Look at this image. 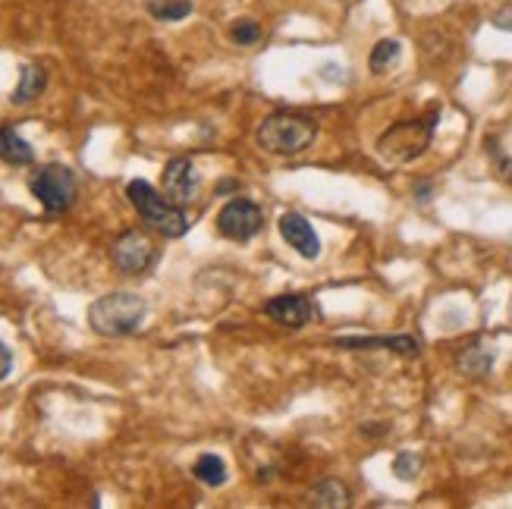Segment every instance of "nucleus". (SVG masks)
<instances>
[{"label": "nucleus", "mask_w": 512, "mask_h": 509, "mask_svg": "<svg viewBox=\"0 0 512 509\" xmlns=\"http://www.w3.org/2000/svg\"><path fill=\"white\" fill-rule=\"evenodd\" d=\"M305 500L321 509H343V506H349V488L337 478H324L305 494Z\"/></svg>", "instance_id": "obj_14"}, {"label": "nucleus", "mask_w": 512, "mask_h": 509, "mask_svg": "<svg viewBox=\"0 0 512 509\" xmlns=\"http://www.w3.org/2000/svg\"><path fill=\"white\" fill-rule=\"evenodd\" d=\"M277 227H280V236H283L286 246L293 249V252H299L305 261H315L321 255V239H318L315 227H311L299 211L280 214V224Z\"/></svg>", "instance_id": "obj_8"}, {"label": "nucleus", "mask_w": 512, "mask_h": 509, "mask_svg": "<svg viewBox=\"0 0 512 509\" xmlns=\"http://www.w3.org/2000/svg\"><path fill=\"white\" fill-rule=\"evenodd\" d=\"M491 22H494V29H500V32H512V4L500 7V10L491 16Z\"/></svg>", "instance_id": "obj_21"}, {"label": "nucleus", "mask_w": 512, "mask_h": 509, "mask_svg": "<svg viewBox=\"0 0 512 509\" xmlns=\"http://www.w3.org/2000/svg\"><path fill=\"white\" fill-rule=\"evenodd\" d=\"M110 258H114L117 271H123L126 277H142L154 268L158 249H154V242L142 230H126L117 236L114 249H110Z\"/></svg>", "instance_id": "obj_6"}, {"label": "nucleus", "mask_w": 512, "mask_h": 509, "mask_svg": "<svg viewBox=\"0 0 512 509\" xmlns=\"http://www.w3.org/2000/svg\"><path fill=\"white\" fill-rule=\"evenodd\" d=\"M333 346L355 349V352H362V349H390V352H399V356H409V359H415L421 352L418 340H412V337H340V340H333Z\"/></svg>", "instance_id": "obj_11"}, {"label": "nucleus", "mask_w": 512, "mask_h": 509, "mask_svg": "<svg viewBox=\"0 0 512 509\" xmlns=\"http://www.w3.org/2000/svg\"><path fill=\"white\" fill-rule=\"evenodd\" d=\"M148 13L161 22H180L192 13V4L189 0H151Z\"/></svg>", "instance_id": "obj_18"}, {"label": "nucleus", "mask_w": 512, "mask_h": 509, "mask_svg": "<svg viewBox=\"0 0 512 509\" xmlns=\"http://www.w3.org/2000/svg\"><path fill=\"white\" fill-rule=\"evenodd\" d=\"M315 136H318L315 120L299 114H271L261 120L255 142L267 154H299L315 142Z\"/></svg>", "instance_id": "obj_3"}, {"label": "nucleus", "mask_w": 512, "mask_h": 509, "mask_svg": "<svg viewBox=\"0 0 512 509\" xmlns=\"http://www.w3.org/2000/svg\"><path fill=\"white\" fill-rule=\"evenodd\" d=\"M161 186H164V195L170 198L173 205H189L195 198V192H198V173H195L192 161L189 158H173L164 167Z\"/></svg>", "instance_id": "obj_9"}, {"label": "nucleus", "mask_w": 512, "mask_h": 509, "mask_svg": "<svg viewBox=\"0 0 512 509\" xmlns=\"http://www.w3.org/2000/svg\"><path fill=\"white\" fill-rule=\"evenodd\" d=\"M399 54H403V44H399L396 38H384V41H377L374 48H371V57H368L371 73H387L390 66L399 60Z\"/></svg>", "instance_id": "obj_17"}, {"label": "nucleus", "mask_w": 512, "mask_h": 509, "mask_svg": "<svg viewBox=\"0 0 512 509\" xmlns=\"http://www.w3.org/2000/svg\"><path fill=\"white\" fill-rule=\"evenodd\" d=\"M44 85H48V73H44L41 66H26V70L19 73V85H16V92H13V104L35 101L44 92Z\"/></svg>", "instance_id": "obj_15"}, {"label": "nucleus", "mask_w": 512, "mask_h": 509, "mask_svg": "<svg viewBox=\"0 0 512 509\" xmlns=\"http://www.w3.org/2000/svg\"><path fill=\"white\" fill-rule=\"evenodd\" d=\"M145 315H148V305L142 296L117 290L92 302V308H88V324H92V330L101 337H129L142 327Z\"/></svg>", "instance_id": "obj_1"}, {"label": "nucleus", "mask_w": 512, "mask_h": 509, "mask_svg": "<svg viewBox=\"0 0 512 509\" xmlns=\"http://www.w3.org/2000/svg\"><path fill=\"white\" fill-rule=\"evenodd\" d=\"M10 368H13V356H10L7 343H0V381L7 378V374H10Z\"/></svg>", "instance_id": "obj_22"}, {"label": "nucleus", "mask_w": 512, "mask_h": 509, "mask_svg": "<svg viewBox=\"0 0 512 509\" xmlns=\"http://www.w3.org/2000/svg\"><path fill=\"white\" fill-rule=\"evenodd\" d=\"M126 198L129 205L136 208V214L142 217V224H148L151 230H158L167 239H180L189 230V217L183 214L180 205H173L167 195H161L151 183L145 180H132L126 186Z\"/></svg>", "instance_id": "obj_2"}, {"label": "nucleus", "mask_w": 512, "mask_h": 509, "mask_svg": "<svg viewBox=\"0 0 512 509\" xmlns=\"http://www.w3.org/2000/svg\"><path fill=\"white\" fill-rule=\"evenodd\" d=\"M456 368L465 374V378H487L494 368V349L484 346V343H472L459 352Z\"/></svg>", "instance_id": "obj_13"}, {"label": "nucleus", "mask_w": 512, "mask_h": 509, "mask_svg": "<svg viewBox=\"0 0 512 509\" xmlns=\"http://www.w3.org/2000/svg\"><path fill=\"white\" fill-rule=\"evenodd\" d=\"M418 472H421V456H418V453L403 450V453H399V456L393 459V475H396L399 481H415Z\"/></svg>", "instance_id": "obj_19"}, {"label": "nucleus", "mask_w": 512, "mask_h": 509, "mask_svg": "<svg viewBox=\"0 0 512 509\" xmlns=\"http://www.w3.org/2000/svg\"><path fill=\"white\" fill-rule=\"evenodd\" d=\"M230 38H233L236 44H255V41L261 38V29L255 26L252 19H239L236 26L230 29Z\"/></svg>", "instance_id": "obj_20"}, {"label": "nucleus", "mask_w": 512, "mask_h": 509, "mask_svg": "<svg viewBox=\"0 0 512 509\" xmlns=\"http://www.w3.org/2000/svg\"><path fill=\"white\" fill-rule=\"evenodd\" d=\"M192 475L202 484H208V488H220V484L227 481V466H224V459H220L217 453H202L195 459Z\"/></svg>", "instance_id": "obj_16"}, {"label": "nucleus", "mask_w": 512, "mask_h": 509, "mask_svg": "<svg viewBox=\"0 0 512 509\" xmlns=\"http://www.w3.org/2000/svg\"><path fill=\"white\" fill-rule=\"evenodd\" d=\"M264 227V214L255 202L249 198H233L217 214V230L220 236H227L233 242H249L252 236H258Z\"/></svg>", "instance_id": "obj_7"}, {"label": "nucleus", "mask_w": 512, "mask_h": 509, "mask_svg": "<svg viewBox=\"0 0 512 509\" xmlns=\"http://www.w3.org/2000/svg\"><path fill=\"white\" fill-rule=\"evenodd\" d=\"M431 136H434V117L396 123L377 139V154H381L387 164H409L428 151Z\"/></svg>", "instance_id": "obj_4"}, {"label": "nucleus", "mask_w": 512, "mask_h": 509, "mask_svg": "<svg viewBox=\"0 0 512 509\" xmlns=\"http://www.w3.org/2000/svg\"><path fill=\"white\" fill-rule=\"evenodd\" d=\"M32 195L38 198V205L48 211V214H63L70 211L76 195H79V183H76V173L63 164H44L32 173L29 180Z\"/></svg>", "instance_id": "obj_5"}, {"label": "nucleus", "mask_w": 512, "mask_h": 509, "mask_svg": "<svg viewBox=\"0 0 512 509\" xmlns=\"http://www.w3.org/2000/svg\"><path fill=\"white\" fill-rule=\"evenodd\" d=\"M264 312H267V318H274L283 327H305L311 318H315V305L308 302V296L286 293V296H277L267 302Z\"/></svg>", "instance_id": "obj_10"}, {"label": "nucleus", "mask_w": 512, "mask_h": 509, "mask_svg": "<svg viewBox=\"0 0 512 509\" xmlns=\"http://www.w3.org/2000/svg\"><path fill=\"white\" fill-rule=\"evenodd\" d=\"M0 161L10 167H29L35 164V148L13 126H0Z\"/></svg>", "instance_id": "obj_12"}]
</instances>
